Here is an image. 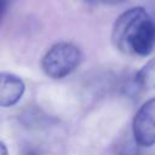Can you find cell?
I'll list each match as a JSON object with an SVG mask.
<instances>
[{
  "mask_svg": "<svg viewBox=\"0 0 155 155\" xmlns=\"http://www.w3.org/2000/svg\"><path fill=\"white\" fill-rule=\"evenodd\" d=\"M103 2L105 4H110V5H115V4H120V2H124L126 0H102Z\"/></svg>",
  "mask_w": 155,
  "mask_h": 155,
  "instance_id": "cell-6",
  "label": "cell"
},
{
  "mask_svg": "<svg viewBox=\"0 0 155 155\" xmlns=\"http://www.w3.org/2000/svg\"><path fill=\"white\" fill-rule=\"evenodd\" d=\"M137 85L147 91L155 90V57L150 59L136 75Z\"/></svg>",
  "mask_w": 155,
  "mask_h": 155,
  "instance_id": "cell-5",
  "label": "cell"
},
{
  "mask_svg": "<svg viewBox=\"0 0 155 155\" xmlns=\"http://www.w3.org/2000/svg\"><path fill=\"white\" fill-rule=\"evenodd\" d=\"M5 7H6V0H1V12L2 13L5 11Z\"/></svg>",
  "mask_w": 155,
  "mask_h": 155,
  "instance_id": "cell-8",
  "label": "cell"
},
{
  "mask_svg": "<svg viewBox=\"0 0 155 155\" xmlns=\"http://www.w3.org/2000/svg\"><path fill=\"white\" fill-rule=\"evenodd\" d=\"M25 155H38V154H36L35 151H28V153H27Z\"/></svg>",
  "mask_w": 155,
  "mask_h": 155,
  "instance_id": "cell-9",
  "label": "cell"
},
{
  "mask_svg": "<svg viewBox=\"0 0 155 155\" xmlns=\"http://www.w3.org/2000/svg\"><path fill=\"white\" fill-rule=\"evenodd\" d=\"M111 40L124 53L147 56L155 45V22L144 8H130L115 21Z\"/></svg>",
  "mask_w": 155,
  "mask_h": 155,
  "instance_id": "cell-1",
  "label": "cell"
},
{
  "mask_svg": "<svg viewBox=\"0 0 155 155\" xmlns=\"http://www.w3.org/2000/svg\"><path fill=\"white\" fill-rule=\"evenodd\" d=\"M133 138L140 147L155 144V98L147 101L138 109L132 122Z\"/></svg>",
  "mask_w": 155,
  "mask_h": 155,
  "instance_id": "cell-3",
  "label": "cell"
},
{
  "mask_svg": "<svg viewBox=\"0 0 155 155\" xmlns=\"http://www.w3.org/2000/svg\"><path fill=\"white\" fill-rule=\"evenodd\" d=\"M81 62L80 48L71 42H57L48 48L41 61L44 73L52 79H62L73 73Z\"/></svg>",
  "mask_w": 155,
  "mask_h": 155,
  "instance_id": "cell-2",
  "label": "cell"
},
{
  "mask_svg": "<svg viewBox=\"0 0 155 155\" xmlns=\"http://www.w3.org/2000/svg\"><path fill=\"white\" fill-rule=\"evenodd\" d=\"M0 155H7V149L2 142L0 143Z\"/></svg>",
  "mask_w": 155,
  "mask_h": 155,
  "instance_id": "cell-7",
  "label": "cell"
},
{
  "mask_svg": "<svg viewBox=\"0 0 155 155\" xmlns=\"http://www.w3.org/2000/svg\"><path fill=\"white\" fill-rule=\"evenodd\" d=\"M24 82L10 73L0 74V105L11 107L16 104L24 93Z\"/></svg>",
  "mask_w": 155,
  "mask_h": 155,
  "instance_id": "cell-4",
  "label": "cell"
}]
</instances>
